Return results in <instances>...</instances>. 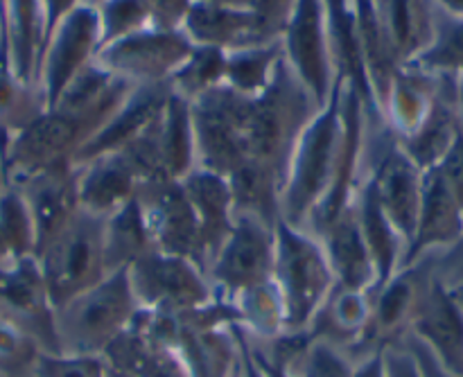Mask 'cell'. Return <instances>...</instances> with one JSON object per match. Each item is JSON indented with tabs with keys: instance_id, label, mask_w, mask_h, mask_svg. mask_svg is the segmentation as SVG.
I'll return each mask as SVG.
<instances>
[{
	"instance_id": "8d00e7d4",
	"label": "cell",
	"mask_w": 463,
	"mask_h": 377,
	"mask_svg": "<svg viewBox=\"0 0 463 377\" xmlns=\"http://www.w3.org/2000/svg\"><path fill=\"white\" fill-rule=\"evenodd\" d=\"M0 233L12 258H36V226L25 194L0 176Z\"/></svg>"
},
{
	"instance_id": "9f6ffc18",
	"label": "cell",
	"mask_w": 463,
	"mask_h": 377,
	"mask_svg": "<svg viewBox=\"0 0 463 377\" xmlns=\"http://www.w3.org/2000/svg\"><path fill=\"white\" fill-rule=\"evenodd\" d=\"M7 260H12V253H9L7 242H5L3 233H0V265H3V262H7Z\"/></svg>"
},
{
	"instance_id": "f6af8a7d",
	"label": "cell",
	"mask_w": 463,
	"mask_h": 377,
	"mask_svg": "<svg viewBox=\"0 0 463 377\" xmlns=\"http://www.w3.org/2000/svg\"><path fill=\"white\" fill-rule=\"evenodd\" d=\"M384 369H387V377H420L419 360L405 339L384 348Z\"/></svg>"
},
{
	"instance_id": "5bb4252c",
	"label": "cell",
	"mask_w": 463,
	"mask_h": 377,
	"mask_svg": "<svg viewBox=\"0 0 463 377\" xmlns=\"http://www.w3.org/2000/svg\"><path fill=\"white\" fill-rule=\"evenodd\" d=\"M407 337L419 342L448 373L463 377V310L434 269L420 287Z\"/></svg>"
},
{
	"instance_id": "f907efd6",
	"label": "cell",
	"mask_w": 463,
	"mask_h": 377,
	"mask_svg": "<svg viewBox=\"0 0 463 377\" xmlns=\"http://www.w3.org/2000/svg\"><path fill=\"white\" fill-rule=\"evenodd\" d=\"M235 330H238L240 351H242V371H244V377H260V371H258L256 362H253L251 346H249L247 333H244V330L240 328V325H235Z\"/></svg>"
},
{
	"instance_id": "d4e9b609",
	"label": "cell",
	"mask_w": 463,
	"mask_h": 377,
	"mask_svg": "<svg viewBox=\"0 0 463 377\" xmlns=\"http://www.w3.org/2000/svg\"><path fill=\"white\" fill-rule=\"evenodd\" d=\"M181 32L193 45H206L231 52L256 43H269L258 25L251 9L213 7L194 3L185 16Z\"/></svg>"
},
{
	"instance_id": "f35d334b",
	"label": "cell",
	"mask_w": 463,
	"mask_h": 377,
	"mask_svg": "<svg viewBox=\"0 0 463 377\" xmlns=\"http://www.w3.org/2000/svg\"><path fill=\"white\" fill-rule=\"evenodd\" d=\"M289 371L297 377H353L355 375V360L337 344H330L312 335L310 344Z\"/></svg>"
},
{
	"instance_id": "9a60e30c",
	"label": "cell",
	"mask_w": 463,
	"mask_h": 377,
	"mask_svg": "<svg viewBox=\"0 0 463 377\" xmlns=\"http://www.w3.org/2000/svg\"><path fill=\"white\" fill-rule=\"evenodd\" d=\"M138 202L147 217L156 251L188 258L202 267V238H199L197 215L181 188V181H147L140 185Z\"/></svg>"
},
{
	"instance_id": "f5cc1de1",
	"label": "cell",
	"mask_w": 463,
	"mask_h": 377,
	"mask_svg": "<svg viewBox=\"0 0 463 377\" xmlns=\"http://www.w3.org/2000/svg\"><path fill=\"white\" fill-rule=\"evenodd\" d=\"M452 95H455L457 120H459V129L463 134V75L452 77Z\"/></svg>"
},
{
	"instance_id": "d6986e66",
	"label": "cell",
	"mask_w": 463,
	"mask_h": 377,
	"mask_svg": "<svg viewBox=\"0 0 463 377\" xmlns=\"http://www.w3.org/2000/svg\"><path fill=\"white\" fill-rule=\"evenodd\" d=\"M181 188L197 215L199 238H202V267L206 271V267L211 265V260L233 229V190H231L226 176L206 170V167H194L181 181Z\"/></svg>"
},
{
	"instance_id": "ba28073f",
	"label": "cell",
	"mask_w": 463,
	"mask_h": 377,
	"mask_svg": "<svg viewBox=\"0 0 463 377\" xmlns=\"http://www.w3.org/2000/svg\"><path fill=\"white\" fill-rule=\"evenodd\" d=\"M366 176H369L380 206L393 221L405 242L414 233L425 172L411 161L387 125H371L366 143ZM407 251V249H405Z\"/></svg>"
},
{
	"instance_id": "44dd1931",
	"label": "cell",
	"mask_w": 463,
	"mask_h": 377,
	"mask_svg": "<svg viewBox=\"0 0 463 377\" xmlns=\"http://www.w3.org/2000/svg\"><path fill=\"white\" fill-rule=\"evenodd\" d=\"M317 238L324 244L337 287L357 289V292L375 289L378 274H375V265L362 235L355 199L326 229H321Z\"/></svg>"
},
{
	"instance_id": "94428289",
	"label": "cell",
	"mask_w": 463,
	"mask_h": 377,
	"mask_svg": "<svg viewBox=\"0 0 463 377\" xmlns=\"http://www.w3.org/2000/svg\"><path fill=\"white\" fill-rule=\"evenodd\" d=\"M3 39H5V30H3V12H0V45H3Z\"/></svg>"
},
{
	"instance_id": "6da1fadb",
	"label": "cell",
	"mask_w": 463,
	"mask_h": 377,
	"mask_svg": "<svg viewBox=\"0 0 463 377\" xmlns=\"http://www.w3.org/2000/svg\"><path fill=\"white\" fill-rule=\"evenodd\" d=\"M346 143L344 81L298 138L280 190V220L306 229L339 176Z\"/></svg>"
},
{
	"instance_id": "9c48e42d",
	"label": "cell",
	"mask_w": 463,
	"mask_h": 377,
	"mask_svg": "<svg viewBox=\"0 0 463 377\" xmlns=\"http://www.w3.org/2000/svg\"><path fill=\"white\" fill-rule=\"evenodd\" d=\"M129 280L140 310L185 315L217 301L208 276L197 262L172 253L152 251L129 267Z\"/></svg>"
},
{
	"instance_id": "3957f363",
	"label": "cell",
	"mask_w": 463,
	"mask_h": 377,
	"mask_svg": "<svg viewBox=\"0 0 463 377\" xmlns=\"http://www.w3.org/2000/svg\"><path fill=\"white\" fill-rule=\"evenodd\" d=\"M138 315L140 303L131 287L129 271H113L95 287L54 310L59 353L107 355Z\"/></svg>"
},
{
	"instance_id": "c3c4849f",
	"label": "cell",
	"mask_w": 463,
	"mask_h": 377,
	"mask_svg": "<svg viewBox=\"0 0 463 377\" xmlns=\"http://www.w3.org/2000/svg\"><path fill=\"white\" fill-rule=\"evenodd\" d=\"M384 348L355 357V375L353 377H387V369H384Z\"/></svg>"
},
{
	"instance_id": "ffe728a7",
	"label": "cell",
	"mask_w": 463,
	"mask_h": 377,
	"mask_svg": "<svg viewBox=\"0 0 463 377\" xmlns=\"http://www.w3.org/2000/svg\"><path fill=\"white\" fill-rule=\"evenodd\" d=\"M25 194L36 226V253L66 229L68 221L81 211L77 199L75 165L54 167L14 184Z\"/></svg>"
},
{
	"instance_id": "7bdbcfd3",
	"label": "cell",
	"mask_w": 463,
	"mask_h": 377,
	"mask_svg": "<svg viewBox=\"0 0 463 377\" xmlns=\"http://www.w3.org/2000/svg\"><path fill=\"white\" fill-rule=\"evenodd\" d=\"M432 269L446 287H463V235L446 251L432 256Z\"/></svg>"
},
{
	"instance_id": "7a4b0ae2",
	"label": "cell",
	"mask_w": 463,
	"mask_h": 377,
	"mask_svg": "<svg viewBox=\"0 0 463 377\" xmlns=\"http://www.w3.org/2000/svg\"><path fill=\"white\" fill-rule=\"evenodd\" d=\"M319 108L310 90L297 80L283 57L271 84L258 98L249 99L244 122V165L269 172L280 181L283 190L294 147Z\"/></svg>"
},
{
	"instance_id": "4dcf8cb0",
	"label": "cell",
	"mask_w": 463,
	"mask_h": 377,
	"mask_svg": "<svg viewBox=\"0 0 463 377\" xmlns=\"http://www.w3.org/2000/svg\"><path fill=\"white\" fill-rule=\"evenodd\" d=\"M158 143L167 179L184 181L197 167L193 104L175 93H170L158 120Z\"/></svg>"
},
{
	"instance_id": "cb8c5ba5",
	"label": "cell",
	"mask_w": 463,
	"mask_h": 377,
	"mask_svg": "<svg viewBox=\"0 0 463 377\" xmlns=\"http://www.w3.org/2000/svg\"><path fill=\"white\" fill-rule=\"evenodd\" d=\"M398 66L414 61L430 45L437 21L434 0H371Z\"/></svg>"
},
{
	"instance_id": "4fadbf2b",
	"label": "cell",
	"mask_w": 463,
	"mask_h": 377,
	"mask_svg": "<svg viewBox=\"0 0 463 377\" xmlns=\"http://www.w3.org/2000/svg\"><path fill=\"white\" fill-rule=\"evenodd\" d=\"M99 54V21L95 5H81L68 14L45 39L39 63V89L52 108L66 86Z\"/></svg>"
},
{
	"instance_id": "816d5d0a",
	"label": "cell",
	"mask_w": 463,
	"mask_h": 377,
	"mask_svg": "<svg viewBox=\"0 0 463 377\" xmlns=\"http://www.w3.org/2000/svg\"><path fill=\"white\" fill-rule=\"evenodd\" d=\"M249 346H251V342H249ZM251 355H253V362H256L258 371H260V377H297L292 373V371H288V369H283V366H276V364H271V362H267L265 357L258 355L253 348H251Z\"/></svg>"
},
{
	"instance_id": "1f68e13d",
	"label": "cell",
	"mask_w": 463,
	"mask_h": 377,
	"mask_svg": "<svg viewBox=\"0 0 463 377\" xmlns=\"http://www.w3.org/2000/svg\"><path fill=\"white\" fill-rule=\"evenodd\" d=\"M152 251H156V247H154L147 217L138 199L127 203L113 215L104 217V256H107V267L111 274L129 269L134 262Z\"/></svg>"
},
{
	"instance_id": "8992f818",
	"label": "cell",
	"mask_w": 463,
	"mask_h": 377,
	"mask_svg": "<svg viewBox=\"0 0 463 377\" xmlns=\"http://www.w3.org/2000/svg\"><path fill=\"white\" fill-rule=\"evenodd\" d=\"M276 224L235 211L229 238L206 267L217 301L233 303L249 289L274 278Z\"/></svg>"
},
{
	"instance_id": "d6a6232c",
	"label": "cell",
	"mask_w": 463,
	"mask_h": 377,
	"mask_svg": "<svg viewBox=\"0 0 463 377\" xmlns=\"http://www.w3.org/2000/svg\"><path fill=\"white\" fill-rule=\"evenodd\" d=\"M280 61H283L280 41L231 50L226 52L224 86L242 98H258L271 84Z\"/></svg>"
},
{
	"instance_id": "be15d7a7",
	"label": "cell",
	"mask_w": 463,
	"mask_h": 377,
	"mask_svg": "<svg viewBox=\"0 0 463 377\" xmlns=\"http://www.w3.org/2000/svg\"><path fill=\"white\" fill-rule=\"evenodd\" d=\"M93 3H95V0H93Z\"/></svg>"
},
{
	"instance_id": "bcb514c9",
	"label": "cell",
	"mask_w": 463,
	"mask_h": 377,
	"mask_svg": "<svg viewBox=\"0 0 463 377\" xmlns=\"http://www.w3.org/2000/svg\"><path fill=\"white\" fill-rule=\"evenodd\" d=\"M437 170L441 172V176L446 179V184L450 185L457 202H459L463 208V134L459 136L455 147L448 152V156L443 158V163L437 167Z\"/></svg>"
},
{
	"instance_id": "ee69618b",
	"label": "cell",
	"mask_w": 463,
	"mask_h": 377,
	"mask_svg": "<svg viewBox=\"0 0 463 377\" xmlns=\"http://www.w3.org/2000/svg\"><path fill=\"white\" fill-rule=\"evenodd\" d=\"M152 9L154 27L163 30H181L185 16L193 9L194 0H147Z\"/></svg>"
},
{
	"instance_id": "83f0119b",
	"label": "cell",
	"mask_w": 463,
	"mask_h": 377,
	"mask_svg": "<svg viewBox=\"0 0 463 377\" xmlns=\"http://www.w3.org/2000/svg\"><path fill=\"white\" fill-rule=\"evenodd\" d=\"M355 211L362 235H364V242L369 247L371 260L375 265V274H378L375 287H380L402 269L407 242L380 206L369 176H364L355 194Z\"/></svg>"
},
{
	"instance_id": "74e56055",
	"label": "cell",
	"mask_w": 463,
	"mask_h": 377,
	"mask_svg": "<svg viewBox=\"0 0 463 377\" xmlns=\"http://www.w3.org/2000/svg\"><path fill=\"white\" fill-rule=\"evenodd\" d=\"M99 21V50L154 27L147 0H95Z\"/></svg>"
},
{
	"instance_id": "e0dca14e",
	"label": "cell",
	"mask_w": 463,
	"mask_h": 377,
	"mask_svg": "<svg viewBox=\"0 0 463 377\" xmlns=\"http://www.w3.org/2000/svg\"><path fill=\"white\" fill-rule=\"evenodd\" d=\"M463 235V208L439 170L425 172L423 197L416 215L414 233L407 242L405 267L446 251Z\"/></svg>"
},
{
	"instance_id": "603a6c76",
	"label": "cell",
	"mask_w": 463,
	"mask_h": 377,
	"mask_svg": "<svg viewBox=\"0 0 463 377\" xmlns=\"http://www.w3.org/2000/svg\"><path fill=\"white\" fill-rule=\"evenodd\" d=\"M441 84L443 75L420 71L410 63L398 68L383 102V122L398 140L419 129L432 111Z\"/></svg>"
},
{
	"instance_id": "6f0895ef",
	"label": "cell",
	"mask_w": 463,
	"mask_h": 377,
	"mask_svg": "<svg viewBox=\"0 0 463 377\" xmlns=\"http://www.w3.org/2000/svg\"><path fill=\"white\" fill-rule=\"evenodd\" d=\"M450 292L455 294L457 303H459V306H461V310H463V287H455V289H450Z\"/></svg>"
},
{
	"instance_id": "db71d44e",
	"label": "cell",
	"mask_w": 463,
	"mask_h": 377,
	"mask_svg": "<svg viewBox=\"0 0 463 377\" xmlns=\"http://www.w3.org/2000/svg\"><path fill=\"white\" fill-rule=\"evenodd\" d=\"M199 5H213V7H233V9H249V0H194Z\"/></svg>"
},
{
	"instance_id": "d590c367",
	"label": "cell",
	"mask_w": 463,
	"mask_h": 377,
	"mask_svg": "<svg viewBox=\"0 0 463 377\" xmlns=\"http://www.w3.org/2000/svg\"><path fill=\"white\" fill-rule=\"evenodd\" d=\"M410 66L443 77L463 75V18L437 7L432 41Z\"/></svg>"
},
{
	"instance_id": "836d02e7",
	"label": "cell",
	"mask_w": 463,
	"mask_h": 377,
	"mask_svg": "<svg viewBox=\"0 0 463 377\" xmlns=\"http://www.w3.org/2000/svg\"><path fill=\"white\" fill-rule=\"evenodd\" d=\"M231 306H233L235 316H238V325L253 342H269V339L288 333L283 301H280L274 278L269 283L249 289L247 294H242Z\"/></svg>"
},
{
	"instance_id": "484cf974",
	"label": "cell",
	"mask_w": 463,
	"mask_h": 377,
	"mask_svg": "<svg viewBox=\"0 0 463 377\" xmlns=\"http://www.w3.org/2000/svg\"><path fill=\"white\" fill-rule=\"evenodd\" d=\"M3 30L14 72L39 86V63L45 48L43 0H5Z\"/></svg>"
},
{
	"instance_id": "2e32d148",
	"label": "cell",
	"mask_w": 463,
	"mask_h": 377,
	"mask_svg": "<svg viewBox=\"0 0 463 377\" xmlns=\"http://www.w3.org/2000/svg\"><path fill=\"white\" fill-rule=\"evenodd\" d=\"M432 269V258L398 271L392 280L373 289V312L366 337L355 357L378 348L401 344L410 333V321L419 301L420 287Z\"/></svg>"
},
{
	"instance_id": "681fc988",
	"label": "cell",
	"mask_w": 463,
	"mask_h": 377,
	"mask_svg": "<svg viewBox=\"0 0 463 377\" xmlns=\"http://www.w3.org/2000/svg\"><path fill=\"white\" fill-rule=\"evenodd\" d=\"M405 342H407V346L411 348V353L416 355V360H419L420 377H457V375L448 373V371L443 369V366L439 364V362L434 360V357L430 355V353L425 351L419 342H414L411 337H405Z\"/></svg>"
},
{
	"instance_id": "7c38bea8",
	"label": "cell",
	"mask_w": 463,
	"mask_h": 377,
	"mask_svg": "<svg viewBox=\"0 0 463 377\" xmlns=\"http://www.w3.org/2000/svg\"><path fill=\"white\" fill-rule=\"evenodd\" d=\"M0 319L32 339L43 353H59L54 306L34 256L12 258L0 265Z\"/></svg>"
},
{
	"instance_id": "f1b7e54d",
	"label": "cell",
	"mask_w": 463,
	"mask_h": 377,
	"mask_svg": "<svg viewBox=\"0 0 463 377\" xmlns=\"http://www.w3.org/2000/svg\"><path fill=\"white\" fill-rule=\"evenodd\" d=\"M461 129L455 111V95H452V77H443L441 90L419 129L407 138L398 140L407 156L423 172L437 170L448 156L455 143L459 140Z\"/></svg>"
},
{
	"instance_id": "8fae6325",
	"label": "cell",
	"mask_w": 463,
	"mask_h": 377,
	"mask_svg": "<svg viewBox=\"0 0 463 377\" xmlns=\"http://www.w3.org/2000/svg\"><path fill=\"white\" fill-rule=\"evenodd\" d=\"M193 48L181 30L147 27L102 48L95 61L131 86H167Z\"/></svg>"
},
{
	"instance_id": "7dc6e473",
	"label": "cell",
	"mask_w": 463,
	"mask_h": 377,
	"mask_svg": "<svg viewBox=\"0 0 463 377\" xmlns=\"http://www.w3.org/2000/svg\"><path fill=\"white\" fill-rule=\"evenodd\" d=\"M93 0H43L45 9V39L50 36V32L63 21L71 12H75L81 5H89Z\"/></svg>"
},
{
	"instance_id": "ab89813d",
	"label": "cell",
	"mask_w": 463,
	"mask_h": 377,
	"mask_svg": "<svg viewBox=\"0 0 463 377\" xmlns=\"http://www.w3.org/2000/svg\"><path fill=\"white\" fill-rule=\"evenodd\" d=\"M104 355H68V353H39L32 377H109Z\"/></svg>"
},
{
	"instance_id": "4316f807",
	"label": "cell",
	"mask_w": 463,
	"mask_h": 377,
	"mask_svg": "<svg viewBox=\"0 0 463 377\" xmlns=\"http://www.w3.org/2000/svg\"><path fill=\"white\" fill-rule=\"evenodd\" d=\"M104 357L113 369L129 377H193L179 353L149 333L138 316Z\"/></svg>"
},
{
	"instance_id": "f546056e",
	"label": "cell",
	"mask_w": 463,
	"mask_h": 377,
	"mask_svg": "<svg viewBox=\"0 0 463 377\" xmlns=\"http://www.w3.org/2000/svg\"><path fill=\"white\" fill-rule=\"evenodd\" d=\"M371 312H373V289L357 292V289L335 287L312 324L310 333L326 342L337 344L355 360L369 330Z\"/></svg>"
},
{
	"instance_id": "6125c7cd",
	"label": "cell",
	"mask_w": 463,
	"mask_h": 377,
	"mask_svg": "<svg viewBox=\"0 0 463 377\" xmlns=\"http://www.w3.org/2000/svg\"><path fill=\"white\" fill-rule=\"evenodd\" d=\"M3 3H5V0H0V12H3Z\"/></svg>"
},
{
	"instance_id": "5b68a950",
	"label": "cell",
	"mask_w": 463,
	"mask_h": 377,
	"mask_svg": "<svg viewBox=\"0 0 463 377\" xmlns=\"http://www.w3.org/2000/svg\"><path fill=\"white\" fill-rule=\"evenodd\" d=\"M36 260L54 310L95 287L111 274L104 256V217L80 211L36 253Z\"/></svg>"
},
{
	"instance_id": "30bf717a",
	"label": "cell",
	"mask_w": 463,
	"mask_h": 377,
	"mask_svg": "<svg viewBox=\"0 0 463 377\" xmlns=\"http://www.w3.org/2000/svg\"><path fill=\"white\" fill-rule=\"evenodd\" d=\"M247 111L249 98L233 93L229 86H220L193 102L197 167H206L226 179L244 167Z\"/></svg>"
},
{
	"instance_id": "11a10c76",
	"label": "cell",
	"mask_w": 463,
	"mask_h": 377,
	"mask_svg": "<svg viewBox=\"0 0 463 377\" xmlns=\"http://www.w3.org/2000/svg\"><path fill=\"white\" fill-rule=\"evenodd\" d=\"M439 9L448 14H455V16L463 18V0H434Z\"/></svg>"
},
{
	"instance_id": "52a82bcc",
	"label": "cell",
	"mask_w": 463,
	"mask_h": 377,
	"mask_svg": "<svg viewBox=\"0 0 463 377\" xmlns=\"http://www.w3.org/2000/svg\"><path fill=\"white\" fill-rule=\"evenodd\" d=\"M280 48L289 71L310 90L317 104L324 107L339 84L328 3L297 0L280 34Z\"/></svg>"
},
{
	"instance_id": "277c9868",
	"label": "cell",
	"mask_w": 463,
	"mask_h": 377,
	"mask_svg": "<svg viewBox=\"0 0 463 377\" xmlns=\"http://www.w3.org/2000/svg\"><path fill=\"white\" fill-rule=\"evenodd\" d=\"M274 285L283 301L288 333H307L337 287L321 240L283 220L276 221Z\"/></svg>"
},
{
	"instance_id": "ac0fdd59",
	"label": "cell",
	"mask_w": 463,
	"mask_h": 377,
	"mask_svg": "<svg viewBox=\"0 0 463 377\" xmlns=\"http://www.w3.org/2000/svg\"><path fill=\"white\" fill-rule=\"evenodd\" d=\"M77 199L84 212L109 217L138 199L143 179L122 152L102 154L75 165Z\"/></svg>"
},
{
	"instance_id": "b9f144b4",
	"label": "cell",
	"mask_w": 463,
	"mask_h": 377,
	"mask_svg": "<svg viewBox=\"0 0 463 377\" xmlns=\"http://www.w3.org/2000/svg\"><path fill=\"white\" fill-rule=\"evenodd\" d=\"M294 5L297 0H249V9L256 16L267 41H280Z\"/></svg>"
},
{
	"instance_id": "680465c9",
	"label": "cell",
	"mask_w": 463,
	"mask_h": 377,
	"mask_svg": "<svg viewBox=\"0 0 463 377\" xmlns=\"http://www.w3.org/2000/svg\"><path fill=\"white\" fill-rule=\"evenodd\" d=\"M109 366H111V364H109ZM109 377H129V375L120 373V371H116V369H113V366H111V371H109Z\"/></svg>"
},
{
	"instance_id": "e575fe53",
	"label": "cell",
	"mask_w": 463,
	"mask_h": 377,
	"mask_svg": "<svg viewBox=\"0 0 463 377\" xmlns=\"http://www.w3.org/2000/svg\"><path fill=\"white\" fill-rule=\"evenodd\" d=\"M226 52L206 45H194L184 63L176 68L175 75L167 81L170 93L179 95L185 102H197L211 90L224 86Z\"/></svg>"
},
{
	"instance_id": "91938a15",
	"label": "cell",
	"mask_w": 463,
	"mask_h": 377,
	"mask_svg": "<svg viewBox=\"0 0 463 377\" xmlns=\"http://www.w3.org/2000/svg\"><path fill=\"white\" fill-rule=\"evenodd\" d=\"M240 353H242V351H240ZM231 377H244V371H242V360H240V366H238V369H235V373L231 375Z\"/></svg>"
},
{
	"instance_id": "7402d4cb",
	"label": "cell",
	"mask_w": 463,
	"mask_h": 377,
	"mask_svg": "<svg viewBox=\"0 0 463 377\" xmlns=\"http://www.w3.org/2000/svg\"><path fill=\"white\" fill-rule=\"evenodd\" d=\"M170 89L167 86H136L116 116L77 152L75 165L102 154L120 152L134 138H138L165 108Z\"/></svg>"
},
{
	"instance_id": "60d3db41",
	"label": "cell",
	"mask_w": 463,
	"mask_h": 377,
	"mask_svg": "<svg viewBox=\"0 0 463 377\" xmlns=\"http://www.w3.org/2000/svg\"><path fill=\"white\" fill-rule=\"evenodd\" d=\"M41 348L0 319V377H32Z\"/></svg>"
}]
</instances>
